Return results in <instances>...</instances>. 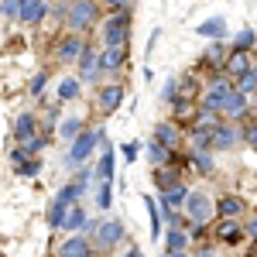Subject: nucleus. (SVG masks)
Here are the masks:
<instances>
[{"mask_svg":"<svg viewBox=\"0 0 257 257\" xmlns=\"http://www.w3.org/2000/svg\"><path fill=\"white\" fill-rule=\"evenodd\" d=\"M103 141H106V134H103V131H79V138L76 141H69V155H65V168H69V172H76V168H82V165H86V161L93 158V151H96L99 144H103Z\"/></svg>","mask_w":257,"mask_h":257,"instance_id":"obj_1","label":"nucleus"},{"mask_svg":"<svg viewBox=\"0 0 257 257\" xmlns=\"http://www.w3.org/2000/svg\"><path fill=\"white\" fill-rule=\"evenodd\" d=\"M96 21H99V4L96 0H69V4H65V24H69V31L82 35V31L93 28Z\"/></svg>","mask_w":257,"mask_h":257,"instance_id":"obj_2","label":"nucleus"},{"mask_svg":"<svg viewBox=\"0 0 257 257\" xmlns=\"http://www.w3.org/2000/svg\"><path fill=\"white\" fill-rule=\"evenodd\" d=\"M99 31H103V45H127V38H131V11H110V18H103Z\"/></svg>","mask_w":257,"mask_h":257,"instance_id":"obj_3","label":"nucleus"},{"mask_svg":"<svg viewBox=\"0 0 257 257\" xmlns=\"http://www.w3.org/2000/svg\"><path fill=\"white\" fill-rule=\"evenodd\" d=\"M93 247H99V250H113L120 240H123V223L120 219H103V223H96V233H93Z\"/></svg>","mask_w":257,"mask_h":257,"instance_id":"obj_4","label":"nucleus"},{"mask_svg":"<svg viewBox=\"0 0 257 257\" xmlns=\"http://www.w3.org/2000/svg\"><path fill=\"white\" fill-rule=\"evenodd\" d=\"M182 209L189 213V219H196V223H206L209 216H216V202L206 196V192H189Z\"/></svg>","mask_w":257,"mask_h":257,"instance_id":"obj_5","label":"nucleus"},{"mask_svg":"<svg viewBox=\"0 0 257 257\" xmlns=\"http://www.w3.org/2000/svg\"><path fill=\"white\" fill-rule=\"evenodd\" d=\"M247 69H254L250 48H240V45H233V48L226 52V59H223V72H226L230 79H237V76H243Z\"/></svg>","mask_w":257,"mask_h":257,"instance_id":"obj_6","label":"nucleus"},{"mask_svg":"<svg viewBox=\"0 0 257 257\" xmlns=\"http://www.w3.org/2000/svg\"><path fill=\"white\" fill-rule=\"evenodd\" d=\"M59 257H93V240H89V233H69V237L59 243V250H55Z\"/></svg>","mask_w":257,"mask_h":257,"instance_id":"obj_7","label":"nucleus"},{"mask_svg":"<svg viewBox=\"0 0 257 257\" xmlns=\"http://www.w3.org/2000/svg\"><path fill=\"white\" fill-rule=\"evenodd\" d=\"M120 103H123V86H120V82H106V86H99V93H96V110L103 113V117L117 113Z\"/></svg>","mask_w":257,"mask_h":257,"instance_id":"obj_8","label":"nucleus"},{"mask_svg":"<svg viewBox=\"0 0 257 257\" xmlns=\"http://www.w3.org/2000/svg\"><path fill=\"white\" fill-rule=\"evenodd\" d=\"M127 65V45H103L99 48V72H120Z\"/></svg>","mask_w":257,"mask_h":257,"instance_id":"obj_9","label":"nucleus"},{"mask_svg":"<svg viewBox=\"0 0 257 257\" xmlns=\"http://www.w3.org/2000/svg\"><path fill=\"white\" fill-rule=\"evenodd\" d=\"M79 69H76V76H79V82H93L99 76V52L93 48V45H82L79 52Z\"/></svg>","mask_w":257,"mask_h":257,"instance_id":"obj_10","label":"nucleus"},{"mask_svg":"<svg viewBox=\"0 0 257 257\" xmlns=\"http://www.w3.org/2000/svg\"><path fill=\"white\" fill-rule=\"evenodd\" d=\"M213 237H216L219 243H226V247H233V243H240V240L247 237V230H243V226H240L233 216H219L216 230H213Z\"/></svg>","mask_w":257,"mask_h":257,"instance_id":"obj_11","label":"nucleus"},{"mask_svg":"<svg viewBox=\"0 0 257 257\" xmlns=\"http://www.w3.org/2000/svg\"><path fill=\"white\" fill-rule=\"evenodd\" d=\"M250 110V99H247V93H240L237 86L226 93V99H223V106H219V113L223 117H230V120H240L243 113Z\"/></svg>","mask_w":257,"mask_h":257,"instance_id":"obj_12","label":"nucleus"},{"mask_svg":"<svg viewBox=\"0 0 257 257\" xmlns=\"http://www.w3.org/2000/svg\"><path fill=\"white\" fill-rule=\"evenodd\" d=\"M240 141V131L233 123H223L219 120L216 127H213V144H209V151H226V148H233Z\"/></svg>","mask_w":257,"mask_h":257,"instance_id":"obj_13","label":"nucleus"},{"mask_svg":"<svg viewBox=\"0 0 257 257\" xmlns=\"http://www.w3.org/2000/svg\"><path fill=\"white\" fill-rule=\"evenodd\" d=\"M45 14H48V4L45 0H21V7H18L21 24H41Z\"/></svg>","mask_w":257,"mask_h":257,"instance_id":"obj_14","label":"nucleus"},{"mask_svg":"<svg viewBox=\"0 0 257 257\" xmlns=\"http://www.w3.org/2000/svg\"><path fill=\"white\" fill-rule=\"evenodd\" d=\"M151 138L161 141L165 148H172V151H175L178 144H182V127H178L175 120H161L158 127H155V134H151Z\"/></svg>","mask_w":257,"mask_h":257,"instance_id":"obj_15","label":"nucleus"},{"mask_svg":"<svg viewBox=\"0 0 257 257\" xmlns=\"http://www.w3.org/2000/svg\"><path fill=\"white\" fill-rule=\"evenodd\" d=\"M86 223H89V213H86V206H82V202H72V206L65 209L62 230H65V233H76V230H86Z\"/></svg>","mask_w":257,"mask_h":257,"instance_id":"obj_16","label":"nucleus"},{"mask_svg":"<svg viewBox=\"0 0 257 257\" xmlns=\"http://www.w3.org/2000/svg\"><path fill=\"white\" fill-rule=\"evenodd\" d=\"M178 182V168H175V158L172 161H165V165H155V185H158L161 192H168V189H175Z\"/></svg>","mask_w":257,"mask_h":257,"instance_id":"obj_17","label":"nucleus"},{"mask_svg":"<svg viewBox=\"0 0 257 257\" xmlns=\"http://www.w3.org/2000/svg\"><path fill=\"white\" fill-rule=\"evenodd\" d=\"M82 45H86V41H82L76 31H69L65 38H59V48H55V55H59L62 62H76V59H79V52H82Z\"/></svg>","mask_w":257,"mask_h":257,"instance_id":"obj_18","label":"nucleus"},{"mask_svg":"<svg viewBox=\"0 0 257 257\" xmlns=\"http://www.w3.org/2000/svg\"><path fill=\"white\" fill-rule=\"evenodd\" d=\"M189 192H192V189H189L185 182H178L175 189L161 192V209H165V213H175V209H182V206H185V199H189Z\"/></svg>","mask_w":257,"mask_h":257,"instance_id":"obj_19","label":"nucleus"},{"mask_svg":"<svg viewBox=\"0 0 257 257\" xmlns=\"http://www.w3.org/2000/svg\"><path fill=\"white\" fill-rule=\"evenodd\" d=\"M14 138H18V144H28L31 138H38V117L35 113H21L14 120Z\"/></svg>","mask_w":257,"mask_h":257,"instance_id":"obj_20","label":"nucleus"},{"mask_svg":"<svg viewBox=\"0 0 257 257\" xmlns=\"http://www.w3.org/2000/svg\"><path fill=\"white\" fill-rule=\"evenodd\" d=\"M79 89H82L79 76H62L55 86V96H59V103H72V99H79Z\"/></svg>","mask_w":257,"mask_h":257,"instance_id":"obj_21","label":"nucleus"},{"mask_svg":"<svg viewBox=\"0 0 257 257\" xmlns=\"http://www.w3.org/2000/svg\"><path fill=\"white\" fill-rule=\"evenodd\" d=\"M96 182H113V148L106 144L103 151H99V161H96Z\"/></svg>","mask_w":257,"mask_h":257,"instance_id":"obj_22","label":"nucleus"},{"mask_svg":"<svg viewBox=\"0 0 257 257\" xmlns=\"http://www.w3.org/2000/svg\"><path fill=\"white\" fill-rule=\"evenodd\" d=\"M144 155H148V161H151V165H165V161L175 158V151H172V148H165V144H161V141H155V138L148 141Z\"/></svg>","mask_w":257,"mask_h":257,"instance_id":"obj_23","label":"nucleus"},{"mask_svg":"<svg viewBox=\"0 0 257 257\" xmlns=\"http://www.w3.org/2000/svg\"><path fill=\"white\" fill-rule=\"evenodd\" d=\"M196 35H199V38H223V35H226V21H223V18L202 21V24H196Z\"/></svg>","mask_w":257,"mask_h":257,"instance_id":"obj_24","label":"nucleus"},{"mask_svg":"<svg viewBox=\"0 0 257 257\" xmlns=\"http://www.w3.org/2000/svg\"><path fill=\"white\" fill-rule=\"evenodd\" d=\"M202 93V82L189 72V76H178V99H199Z\"/></svg>","mask_w":257,"mask_h":257,"instance_id":"obj_25","label":"nucleus"},{"mask_svg":"<svg viewBox=\"0 0 257 257\" xmlns=\"http://www.w3.org/2000/svg\"><path fill=\"white\" fill-rule=\"evenodd\" d=\"M189 247V233L182 230V226H168V233H165V250H185Z\"/></svg>","mask_w":257,"mask_h":257,"instance_id":"obj_26","label":"nucleus"},{"mask_svg":"<svg viewBox=\"0 0 257 257\" xmlns=\"http://www.w3.org/2000/svg\"><path fill=\"white\" fill-rule=\"evenodd\" d=\"M226 52H230V48H223V41L213 38V45H209L206 55H202V65H216L219 72H223V59H226Z\"/></svg>","mask_w":257,"mask_h":257,"instance_id":"obj_27","label":"nucleus"},{"mask_svg":"<svg viewBox=\"0 0 257 257\" xmlns=\"http://www.w3.org/2000/svg\"><path fill=\"white\" fill-rule=\"evenodd\" d=\"M240 213H243V202H240L237 196H223L216 202V216H233V219H237Z\"/></svg>","mask_w":257,"mask_h":257,"instance_id":"obj_28","label":"nucleus"},{"mask_svg":"<svg viewBox=\"0 0 257 257\" xmlns=\"http://www.w3.org/2000/svg\"><path fill=\"white\" fill-rule=\"evenodd\" d=\"M41 172V158L38 155H31V158H24L21 165H14V175H21V178H35Z\"/></svg>","mask_w":257,"mask_h":257,"instance_id":"obj_29","label":"nucleus"},{"mask_svg":"<svg viewBox=\"0 0 257 257\" xmlns=\"http://www.w3.org/2000/svg\"><path fill=\"white\" fill-rule=\"evenodd\" d=\"M192 165H196L202 175H209V172H213V155H209V148H192Z\"/></svg>","mask_w":257,"mask_h":257,"instance_id":"obj_30","label":"nucleus"},{"mask_svg":"<svg viewBox=\"0 0 257 257\" xmlns=\"http://www.w3.org/2000/svg\"><path fill=\"white\" fill-rule=\"evenodd\" d=\"M233 86H237L240 93H247V96H250V93L257 89V65H254V69H247L243 76H237V79H233Z\"/></svg>","mask_w":257,"mask_h":257,"instance_id":"obj_31","label":"nucleus"},{"mask_svg":"<svg viewBox=\"0 0 257 257\" xmlns=\"http://www.w3.org/2000/svg\"><path fill=\"white\" fill-rule=\"evenodd\" d=\"M113 202V182H96V209H110Z\"/></svg>","mask_w":257,"mask_h":257,"instance_id":"obj_32","label":"nucleus"},{"mask_svg":"<svg viewBox=\"0 0 257 257\" xmlns=\"http://www.w3.org/2000/svg\"><path fill=\"white\" fill-rule=\"evenodd\" d=\"M79 131H82V120H79V117H65V120L59 123V134H62L65 141H76V138H79Z\"/></svg>","mask_w":257,"mask_h":257,"instance_id":"obj_33","label":"nucleus"},{"mask_svg":"<svg viewBox=\"0 0 257 257\" xmlns=\"http://www.w3.org/2000/svg\"><path fill=\"white\" fill-rule=\"evenodd\" d=\"M144 206H148V216H151V233L158 237V233H161V209L155 206V199L148 196V192H144Z\"/></svg>","mask_w":257,"mask_h":257,"instance_id":"obj_34","label":"nucleus"},{"mask_svg":"<svg viewBox=\"0 0 257 257\" xmlns=\"http://www.w3.org/2000/svg\"><path fill=\"white\" fill-rule=\"evenodd\" d=\"M175 99H178V76H172V79L161 86V103H168V106H172Z\"/></svg>","mask_w":257,"mask_h":257,"instance_id":"obj_35","label":"nucleus"},{"mask_svg":"<svg viewBox=\"0 0 257 257\" xmlns=\"http://www.w3.org/2000/svg\"><path fill=\"white\" fill-rule=\"evenodd\" d=\"M45 86H48V72H38V76L31 79L28 89H31V96H41V93H45Z\"/></svg>","mask_w":257,"mask_h":257,"instance_id":"obj_36","label":"nucleus"},{"mask_svg":"<svg viewBox=\"0 0 257 257\" xmlns=\"http://www.w3.org/2000/svg\"><path fill=\"white\" fill-rule=\"evenodd\" d=\"M254 41H257V35H254V31H250V28H243V31H240L237 38H233V45H240V48H250Z\"/></svg>","mask_w":257,"mask_h":257,"instance_id":"obj_37","label":"nucleus"},{"mask_svg":"<svg viewBox=\"0 0 257 257\" xmlns=\"http://www.w3.org/2000/svg\"><path fill=\"white\" fill-rule=\"evenodd\" d=\"M18 7H21V0H0V11H4V18H18Z\"/></svg>","mask_w":257,"mask_h":257,"instance_id":"obj_38","label":"nucleus"},{"mask_svg":"<svg viewBox=\"0 0 257 257\" xmlns=\"http://www.w3.org/2000/svg\"><path fill=\"white\" fill-rule=\"evenodd\" d=\"M24 158H31V151H28L24 144H18V148L11 151V165H21V161H24Z\"/></svg>","mask_w":257,"mask_h":257,"instance_id":"obj_39","label":"nucleus"},{"mask_svg":"<svg viewBox=\"0 0 257 257\" xmlns=\"http://www.w3.org/2000/svg\"><path fill=\"white\" fill-rule=\"evenodd\" d=\"M243 141H247L250 148H257V120H254V123H247V127H243Z\"/></svg>","mask_w":257,"mask_h":257,"instance_id":"obj_40","label":"nucleus"},{"mask_svg":"<svg viewBox=\"0 0 257 257\" xmlns=\"http://www.w3.org/2000/svg\"><path fill=\"white\" fill-rule=\"evenodd\" d=\"M103 4H106L110 11H131V4H134V0H103Z\"/></svg>","mask_w":257,"mask_h":257,"instance_id":"obj_41","label":"nucleus"},{"mask_svg":"<svg viewBox=\"0 0 257 257\" xmlns=\"http://www.w3.org/2000/svg\"><path fill=\"white\" fill-rule=\"evenodd\" d=\"M120 151H123V161H134V158H138V144H134V141H131V144H123Z\"/></svg>","mask_w":257,"mask_h":257,"instance_id":"obj_42","label":"nucleus"},{"mask_svg":"<svg viewBox=\"0 0 257 257\" xmlns=\"http://www.w3.org/2000/svg\"><path fill=\"white\" fill-rule=\"evenodd\" d=\"M243 230H247V237H254V240H257V216L250 219V223H247V226H243Z\"/></svg>","mask_w":257,"mask_h":257,"instance_id":"obj_43","label":"nucleus"},{"mask_svg":"<svg viewBox=\"0 0 257 257\" xmlns=\"http://www.w3.org/2000/svg\"><path fill=\"white\" fill-rule=\"evenodd\" d=\"M196 257H213V247H199Z\"/></svg>","mask_w":257,"mask_h":257,"instance_id":"obj_44","label":"nucleus"},{"mask_svg":"<svg viewBox=\"0 0 257 257\" xmlns=\"http://www.w3.org/2000/svg\"><path fill=\"white\" fill-rule=\"evenodd\" d=\"M120 257H144V254H141L138 247H131V250H127V254H120Z\"/></svg>","mask_w":257,"mask_h":257,"instance_id":"obj_45","label":"nucleus"},{"mask_svg":"<svg viewBox=\"0 0 257 257\" xmlns=\"http://www.w3.org/2000/svg\"><path fill=\"white\" fill-rule=\"evenodd\" d=\"M165 257H189L185 250H165Z\"/></svg>","mask_w":257,"mask_h":257,"instance_id":"obj_46","label":"nucleus"},{"mask_svg":"<svg viewBox=\"0 0 257 257\" xmlns=\"http://www.w3.org/2000/svg\"><path fill=\"white\" fill-rule=\"evenodd\" d=\"M250 103H254V106H257V89H254V99H250Z\"/></svg>","mask_w":257,"mask_h":257,"instance_id":"obj_47","label":"nucleus"}]
</instances>
